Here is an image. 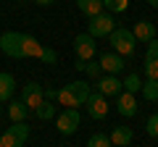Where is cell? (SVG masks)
<instances>
[{"label":"cell","instance_id":"cell-11","mask_svg":"<svg viewBox=\"0 0 158 147\" xmlns=\"http://www.w3.org/2000/svg\"><path fill=\"white\" fill-rule=\"evenodd\" d=\"M116 110L121 116H137V100H135V92H127L121 89L116 95Z\"/></svg>","mask_w":158,"mask_h":147},{"label":"cell","instance_id":"cell-30","mask_svg":"<svg viewBox=\"0 0 158 147\" xmlns=\"http://www.w3.org/2000/svg\"><path fill=\"white\" fill-rule=\"evenodd\" d=\"M85 66H87V61H82V58H77V63H74V68H77V71H85Z\"/></svg>","mask_w":158,"mask_h":147},{"label":"cell","instance_id":"cell-15","mask_svg":"<svg viewBox=\"0 0 158 147\" xmlns=\"http://www.w3.org/2000/svg\"><path fill=\"white\" fill-rule=\"evenodd\" d=\"M132 139H135V134H132L129 126H113V129H111V145H116V147H129Z\"/></svg>","mask_w":158,"mask_h":147},{"label":"cell","instance_id":"cell-13","mask_svg":"<svg viewBox=\"0 0 158 147\" xmlns=\"http://www.w3.org/2000/svg\"><path fill=\"white\" fill-rule=\"evenodd\" d=\"M132 34H135V40H137V42H145V45H148V42L156 37V24L148 21V18H140V21L132 26Z\"/></svg>","mask_w":158,"mask_h":147},{"label":"cell","instance_id":"cell-34","mask_svg":"<svg viewBox=\"0 0 158 147\" xmlns=\"http://www.w3.org/2000/svg\"><path fill=\"white\" fill-rule=\"evenodd\" d=\"M156 142H158V139H156Z\"/></svg>","mask_w":158,"mask_h":147},{"label":"cell","instance_id":"cell-9","mask_svg":"<svg viewBox=\"0 0 158 147\" xmlns=\"http://www.w3.org/2000/svg\"><path fill=\"white\" fill-rule=\"evenodd\" d=\"M21 100L27 102V108H29V110H34V108H37L40 102L45 100V87H42V84H37V81H29V84L21 89Z\"/></svg>","mask_w":158,"mask_h":147},{"label":"cell","instance_id":"cell-26","mask_svg":"<svg viewBox=\"0 0 158 147\" xmlns=\"http://www.w3.org/2000/svg\"><path fill=\"white\" fill-rule=\"evenodd\" d=\"M148 134H150L153 139H158V113H153L150 118H148Z\"/></svg>","mask_w":158,"mask_h":147},{"label":"cell","instance_id":"cell-24","mask_svg":"<svg viewBox=\"0 0 158 147\" xmlns=\"http://www.w3.org/2000/svg\"><path fill=\"white\" fill-rule=\"evenodd\" d=\"M85 74L90 76V79H100L103 76V68H100V63H95V61H87V66H85Z\"/></svg>","mask_w":158,"mask_h":147},{"label":"cell","instance_id":"cell-12","mask_svg":"<svg viewBox=\"0 0 158 147\" xmlns=\"http://www.w3.org/2000/svg\"><path fill=\"white\" fill-rule=\"evenodd\" d=\"M121 89H124V84H121V79H116V74H108V76L98 79V92L106 97H116Z\"/></svg>","mask_w":158,"mask_h":147},{"label":"cell","instance_id":"cell-7","mask_svg":"<svg viewBox=\"0 0 158 147\" xmlns=\"http://www.w3.org/2000/svg\"><path fill=\"white\" fill-rule=\"evenodd\" d=\"M0 50L6 53L8 58H24L21 34H19V32H3V34H0Z\"/></svg>","mask_w":158,"mask_h":147},{"label":"cell","instance_id":"cell-25","mask_svg":"<svg viewBox=\"0 0 158 147\" xmlns=\"http://www.w3.org/2000/svg\"><path fill=\"white\" fill-rule=\"evenodd\" d=\"M142 71H145L148 79H158V61L156 58H145V68Z\"/></svg>","mask_w":158,"mask_h":147},{"label":"cell","instance_id":"cell-32","mask_svg":"<svg viewBox=\"0 0 158 147\" xmlns=\"http://www.w3.org/2000/svg\"><path fill=\"white\" fill-rule=\"evenodd\" d=\"M148 6H150V8H158V0H148Z\"/></svg>","mask_w":158,"mask_h":147},{"label":"cell","instance_id":"cell-4","mask_svg":"<svg viewBox=\"0 0 158 147\" xmlns=\"http://www.w3.org/2000/svg\"><path fill=\"white\" fill-rule=\"evenodd\" d=\"M116 29V21H113V16L111 13H98V16H92L90 18V29H87V34H92V37H108V34Z\"/></svg>","mask_w":158,"mask_h":147},{"label":"cell","instance_id":"cell-23","mask_svg":"<svg viewBox=\"0 0 158 147\" xmlns=\"http://www.w3.org/2000/svg\"><path fill=\"white\" fill-rule=\"evenodd\" d=\"M121 84H124V89H127V92H140V84H142V81H140V76L132 71V74H127V79L121 81Z\"/></svg>","mask_w":158,"mask_h":147},{"label":"cell","instance_id":"cell-27","mask_svg":"<svg viewBox=\"0 0 158 147\" xmlns=\"http://www.w3.org/2000/svg\"><path fill=\"white\" fill-rule=\"evenodd\" d=\"M145 58H156V61H158V40H156V37L148 42V53H145Z\"/></svg>","mask_w":158,"mask_h":147},{"label":"cell","instance_id":"cell-17","mask_svg":"<svg viewBox=\"0 0 158 147\" xmlns=\"http://www.w3.org/2000/svg\"><path fill=\"white\" fill-rule=\"evenodd\" d=\"M29 108L24 100H8V118L11 121H27Z\"/></svg>","mask_w":158,"mask_h":147},{"label":"cell","instance_id":"cell-29","mask_svg":"<svg viewBox=\"0 0 158 147\" xmlns=\"http://www.w3.org/2000/svg\"><path fill=\"white\" fill-rule=\"evenodd\" d=\"M45 100H58V89H53V87H48V89H45Z\"/></svg>","mask_w":158,"mask_h":147},{"label":"cell","instance_id":"cell-5","mask_svg":"<svg viewBox=\"0 0 158 147\" xmlns=\"http://www.w3.org/2000/svg\"><path fill=\"white\" fill-rule=\"evenodd\" d=\"M87 105V113H90V118L95 121H103L108 116V110H111V105H108V97L100 95V92H90V97L85 100Z\"/></svg>","mask_w":158,"mask_h":147},{"label":"cell","instance_id":"cell-6","mask_svg":"<svg viewBox=\"0 0 158 147\" xmlns=\"http://www.w3.org/2000/svg\"><path fill=\"white\" fill-rule=\"evenodd\" d=\"M56 126L61 134H74V131L79 129V110L77 108H66L63 113H56Z\"/></svg>","mask_w":158,"mask_h":147},{"label":"cell","instance_id":"cell-33","mask_svg":"<svg viewBox=\"0 0 158 147\" xmlns=\"http://www.w3.org/2000/svg\"><path fill=\"white\" fill-rule=\"evenodd\" d=\"M0 105H3V102H0ZM0 116H3V108H0Z\"/></svg>","mask_w":158,"mask_h":147},{"label":"cell","instance_id":"cell-31","mask_svg":"<svg viewBox=\"0 0 158 147\" xmlns=\"http://www.w3.org/2000/svg\"><path fill=\"white\" fill-rule=\"evenodd\" d=\"M34 3H37V6H53L56 0H34Z\"/></svg>","mask_w":158,"mask_h":147},{"label":"cell","instance_id":"cell-19","mask_svg":"<svg viewBox=\"0 0 158 147\" xmlns=\"http://www.w3.org/2000/svg\"><path fill=\"white\" fill-rule=\"evenodd\" d=\"M140 92L148 102H158V79H148L140 84Z\"/></svg>","mask_w":158,"mask_h":147},{"label":"cell","instance_id":"cell-18","mask_svg":"<svg viewBox=\"0 0 158 147\" xmlns=\"http://www.w3.org/2000/svg\"><path fill=\"white\" fill-rule=\"evenodd\" d=\"M77 8L85 13L87 18H92V16H98V13L106 11V8H103V0H77Z\"/></svg>","mask_w":158,"mask_h":147},{"label":"cell","instance_id":"cell-3","mask_svg":"<svg viewBox=\"0 0 158 147\" xmlns=\"http://www.w3.org/2000/svg\"><path fill=\"white\" fill-rule=\"evenodd\" d=\"M27 139H29V124L27 121H13L11 129H6L0 137V147H24Z\"/></svg>","mask_w":158,"mask_h":147},{"label":"cell","instance_id":"cell-8","mask_svg":"<svg viewBox=\"0 0 158 147\" xmlns=\"http://www.w3.org/2000/svg\"><path fill=\"white\" fill-rule=\"evenodd\" d=\"M95 37L92 34H79V37H74V53H77V58H82V61H92L95 58Z\"/></svg>","mask_w":158,"mask_h":147},{"label":"cell","instance_id":"cell-22","mask_svg":"<svg viewBox=\"0 0 158 147\" xmlns=\"http://www.w3.org/2000/svg\"><path fill=\"white\" fill-rule=\"evenodd\" d=\"M103 8L108 13H124L129 8V0H103Z\"/></svg>","mask_w":158,"mask_h":147},{"label":"cell","instance_id":"cell-28","mask_svg":"<svg viewBox=\"0 0 158 147\" xmlns=\"http://www.w3.org/2000/svg\"><path fill=\"white\" fill-rule=\"evenodd\" d=\"M42 63H56L58 61V53L56 50H50V47H45V53H42V58H40Z\"/></svg>","mask_w":158,"mask_h":147},{"label":"cell","instance_id":"cell-14","mask_svg":"<svg viewBox=\"0 0 158 147\" xmlns=\"http://www.w3.org/2000/svg\"><path fill=\"white\" fill-rule=\"evenodd\" d=\"M21 50H24V58H37L40 61L42 53H45V45H40L32 34H21Z\"/></svg>","mask_w":158,"mask_h":147},{"label":"cell","instance_id":"cell-16","mask_svg":"<svg viewBox=\"0 0 158 147\" xmlns=\"http://www.w3.org/2000/svg\"><path fill=\"white\" fill-rule=\"evenodd\" d=\"M13 89H16V79L11 74L0 71V102H8L13 97Z\"/></svg>","mask_w":158,"mask_h":147},{"label":"cell","instance_id":"cell-1","mask_svg":"<svg viewBox=\"0 0 158 147\" xmlns=\"http://www.w3.org/2000/svg\"><path fill=\"white\" fill-rule=\"evenodd\" d=\"M90 81H71L63 89H58V102L63 108H79L85 105V100L90 97Z\"/></svg>","mask_w":158,"mask_h":147},{"label":"cell","instance_id":"cell-10","mask_svg":"<svg viewBox=\"0 0 158 147\" xmlns=\"http://www.w3.org/2000/svg\"><path fill=\"white\" fill-rule=\"evenodd\" d=\"M98 63H100L103 74H121V71H124V66H127L124 55H118L116 50H113V53H103Z\"/></svg>","mask_w":158,"mask_h":147},{"label":"cell","instance_id":"cell-21","mask_svg":"<svg viewBox=\"0 0 158 147\" xmlns=\"http://www.w3.org/2000/svg\"><path fill=\"white\" fill-rule=\"evenodd\" d=\"M87 147H111V134H106V131H95V134L87 139Z\"/></svg>","mask_w":158,"mask_h":147},{"label":"cell","instance_id":"cell-20","mask_svg":"<svg viewBox=\"0 0 158 147\" xmlns=\"http://www.w3.org/2000/svg\"><path fill=\"white\" fill-rule=\"evenodd\" d=\"M32 113L37 116L40 121H50V118H56V108H53L50 100H42V102H40V105L32 110Z\"/></svg>","mask_w":158,"mask_h":147},{"label":"cell","instance_id":"cell-2","mask_svg":"<svg viewBox=\"0 0 158 147\" xmlns=\"http://www.w3.org/2000/svg\"><path fill=\"white\" fill-rule=\"evenodd\" d=\"M111 47L118 53V55H124V58H129V55H135V34H132V29H124V26H116L111 34Z\"/></svg>","mask_w":158,"mask_h":147}]
</instances>
